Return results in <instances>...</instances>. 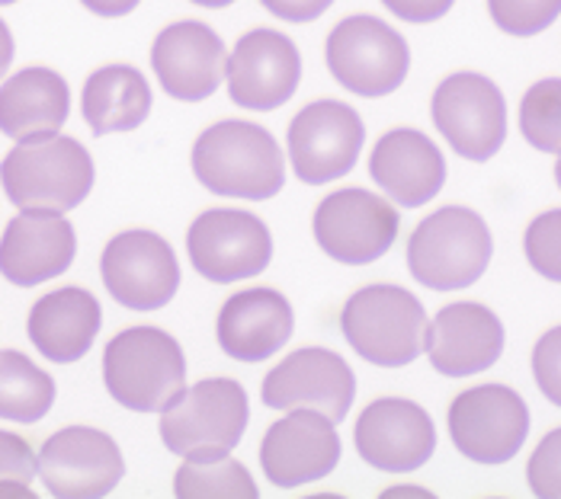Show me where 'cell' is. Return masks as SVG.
<instances>
[{"mask_svg":"<svg viewBox=\"0 0 561 499\" xmlns=\"http://www.w3.org/2000/svg\"><path fill=\"white\" fill-rule=\"evenodd\" d=\"M193 173L213 196L263 202L286 186V161L263 125L225 119L193 144Z\"/></svg>","mask_w":561,"mask_h":499,"instance_id":"1","label":"cell"},{"mask_svg":"<svg viewBox=\"0 0 561 499\" xmlns=\"http://www.w3.org/2000/svg\"><path fill=\"white\" fill-rule=\"evenodd\" d=\"M93 161L87 148L71 135H43L16 141L0 161V186L20 211H71L93 189Z\"/></svg>","mask_w":561,"mask_h":499,"instance_id":"2","label":"cell"},{"mask_svg":"<svg viewBox=\"0 0 561 499\" xmlns=\"http://www.w3.org/2000/svg\"><path fill=\"white\" fill-rule=\"evenodd\" d=\"M103 384L110 397L135 414H161L186 391V359L161 327L116 333L103 352Z\"/></svg>","mask_w":561,"mask_h":499,"instance_id":"3","label":"cell"},{"mask_svg":"<svg viewBox=\"0 0 561 499\" xmlns=\"http://www.w3.org/2000/svg\"><path fill=\"white\" fill-rule=\"evenodd\" d=\"M494 241L484 218L462 206L427 214L408 241V269L431 291H462L476 286L491 266Z\"/></svg>","mask_w":561,"mask_h":499,"instance_id":"4","label":"cell"},{"mask_svg":"<svg viewBox=\"0 0 561 499\" xmlns=\"http://www.w3.org/2000/svg\"><path fill=\"white\" fill-rule=\"evenodd\" d=\"M427 311L408 289L366 286L341 311V330L350 349L379 369L411 365L424 352Z\"/></svg>","mask_w":561,"mask_h":499,"instance_id":"5","label":"cell"},{"mask_svg":"<svg viewBox=\"0 0 561 499\" xmlns=\"http://www.w3.org/2000/svg\"><path fill=\"white\" fill-rule=\"evenodd\" d=\"M248 394L231 378H206L161 410V442L180 457L231 455L248 432Z\"/></svg>","mask_w":561,"mask_h":499,"instance_id":"6","label":"cell"},{"mask_svg":"<svg viewBox=\"0 0 561 499\" xmlns=\"http://www.w3.org/2000/svg\"><path fill=\"white\" fill-rule=\"evenodd\" d=\"M324 61L331 78L344 90L379 100L394 93L411 71V48L379 16H346L324 45Z\"/></svg>","mask_w":561,"mask_h":499,"instance_id":"7","label":"cell"},{"mask_svg":"<svg viewBox=\"0 0 561 499\" xmlns=\"http://www.w3.org/2000/svg\"><path fill=\"white\" fill-rule=\"evenodd\" d=\"M431 116L446 144L472 164L491 161L504 148L507 103L497 83L484 74L462 71L446 78L433 93Z\"/></svg>","mask_w":561,"mask_h":499,"instance_id":"8","label":"cell"},{"mask_svg":"<svg viewBox=\"0 0 561 499\" xmlns=\"http://www.w3.org/2000/svg\"><path fill=\"white\" fill-rule=\"evenodd\" d=\"M186 253L203 279L231 286L241 279H254L270 266L273 237L270 228L251 211L209 208L190 224Z\"/></svg>","mask_w":561,"mask_h":499,"instance_id":"9","label":"cell"},{"mask_svg":"<svg viewBox=\"0 0 561 499\" xmlns=\"http://www.w3.org/2000/svg\"><path fill=\"white\" fill-rule=\"evenodd\" d=\"M314 241L341 266H369L398 241L401 214L369 189H337L314 208Z\"/></svg>","mask_w":561,"mask_h":499,"instance_id":"10","label":"cell"},{"mask_svg":"<svg viewBox=\"0 0 561 499\" xmlns=\"http://www.w3.org/2000/svg\"><path fill=\"white\" fill-rule=\"evenodd\" d=\"M366 128L353 106L341 100L308 103L289 123L286 148L296 176L308 186H324L346 176L363 151Z\"/></svg>","mask_w":561,"mask_h":499,"instance_id":"11","label":"cell"},{"mask_svg":"<svg viewBox=\"0 0 561 499\" xmlns=\"http://www.w3.org/2000/svg\"><path fill=\"white\" fill-rule=\"evenodd\" d=\"M449 436L459 455L476 464H507L529 436V410L517 391L481 384L449 404Z\"/></svg>","mask_w":561,"mask_h":499,"instance_id":"12","label":"cell"},{"mask_svg":"<svg viewBox=\"0 0 561 499\" xmlns=\"http://www.w3.org/2000/svg\"><path fill=\"white\" fill-rule=\"evenodd\" d=\"M39 480L51 497L96 499L113 494L126 474L119 445L90 426H68L45 439L36 452Z\"/></svg>","mask_w":561,"mask_h":499,"instance_id":"13","label":"cell"},{"mask_svg":"<svg viewBox=\"0 0 561 499\" xmlns=\"http://www.w3.org/2000/svg\"><path fill=\"white\" fill-rule=\"evenodd\" d=\"M103 286L129 311H161L180 289L173 247L154 231H123L100 256Z\"/></svg>","mask_w":561,"mask_h":499,"instance_id":"14","label":"cell"},{"mask_svg":"<svg viewBox=\"0 0 561 499\" xmlns=\"http://www.w3.org/2000/svg\"><path fill=\"white\" fill-rule=\"evenodd\" d=\"M302 81V55L296 42L276 30L244 33L225 65V83L234 106L273 113L293 100Z\"/></svg>","mask_w":561,"mask_h":499,"instance_id":"15","label":"cell"},{"mask_svg":"<svg viewBox=\"0 0 561 499\" xmlns=\"http://www.w3.org/2000/svg\"><path fill=\"white\" fill-rule=\"evenodd\" d=\"M263 404L270 410H318L341 422L356 401V374L334 349H299L263 378Z\"/></svg>","mask_w":561,"mask_h":499,"instance_id":"16","label":"cell"},{"mask_svg":"<svg viewBox=\"0 0 561 499\" xmlns=\"http://www.w3.org/2000/svg\"><path fill=\"white\" fill-rule=\"evenodd\" d=\"M341 461L337 422L318 410H286L260 445V467L279 490H296L328 477Z\"/></svg>","mask_w":561,"mask_h":499,"instance_id":"17","label":"cell"},{"mask_svg":"<svg viewBox=\"0 0 561 499\" xmlns=\"http://www.w3.org/2000/svg\"><path fill=\"white\" fill-rule=\"evenodd\" d=\"M353 442L369 467L386 474H411L421 471L436 452V426L421 404L382 397L359 414Z\"/></svg>","mask_w":561,"mask_h":499,"instance_id":"18","label":"cell"},{"mask_svg":"<svg viewBox=\"0 0 561 499\" xmlns=\"http://www.w3.org/2000/svg\"><path fill=\"white\" fill-rule=\"evenodd\" d=\"M228 51L213 26L180 20L158 33L151 45V71L161 90L180 103L209 100L225 81Z\"/></svg>","mask_w":561,"mask_h":499,"instance_id":"19","label":"cell"},{"mask_svg":"<svg viewBox=\"0 0 561 499\" xmlns=\"http://www.w3.org/2000/svg\"><path fill=\"white\" fill-rule=\"evenodd\" d=\"M78 234L61 211H20L0 237V276L16 289H33L68 272Z\"/></svg>","mask_w":561,"mask_h":499,"instance_id":"20","label":"cell"},{"mask_svg":"<svg viewBox=\"0 0 561 499\" xmlns=\"http://www.w3.org/2000/svg\"><path fill=\"white\" fill-rule=\"evenodd\" d=\"M424 352L433 372L446 378L488 372L504 352V324L491 307L478 301L449 304L427 324Z\"/></svg>","mask_w":561,"mask_h":499,"instance_id":"21","label":"cell"},{"mask_svg":"<svg viewBox=\"0 0 561 499\" xmlns=\"http://www.w3.org/2000/svg\"><path fill=\"white\" fill-rule=\"evenodd\" d=\"M296 330L293 304L283 291L248 289L231 294L216 321V339L225 356L238 362H266Z\"/></svg>","mask_w":561,"mask_h":499,"instance_id":"22","label":"cell"},{"mask_svg":"<svg viewBox=\"0 0 561 499\" xmlns=\"http://www.w3.org/2000/svg\"><path fill=\"white\" fill-rule=\"evenodd\" d=\"M369 176L401 208H421L446 183V161L424 131L394 128L369 154Z\"/></svg>","mask_w":561,"mask_h":499,"instance_id":"23","label":"cell"},{"mask_svg":"<svg viewBox=\"0 0 561 499\" xmlns=\"http://www.w3.org/2000/svg\"><path fill=\"white\" fill-rule=\"evenodd\" d=\"M100 327H103L100 301L78 286L43 294L26 321L33 346L55 365H71L84 359Z\"/></svg>","mask_w":561,"mask_h":499,"instance_id":"24","label":"cell"},{"mask_svg":"<svg viewBox=\"0 0 561 499\" xmlns=\"http://www.w3.org/2000/svg\"><path fill=\"white\" fill-rule=\"evenodd\" d=\"M71 113V90L51 68H23L0 83V131L30 141L61 131Z\"/></svg>","mask_w":561,"mask_h":499,"instance_id":"25","label":"cell"},{"mask_svg":"<svg viewBox=\"0 0 561 499\" xmlns=\"http://www.w3.org/2000/svg\"><path fill=\"white\" fill-rule=\"evenodd\" d=\"M81 113L96 138L135 131L151 116V86L131 65H106L87 78Z\"/></svg>","mask_w":561,"mask_h":499,"instance_id":"26","label":"cell"},{"mask_svg":"<svg viewBox=\"0 0 561 499\" xmlns=\"http://www.w3.org/2000/svg\"><path fill=\"white\" fill-rule=\"evenodd\" d=\"M55 404V381L30 356L0 349V419L39 422Z\"/></svg>","mask_w":561,"mask_h":499,"instance_id":"27","label":"cell"},{"mask_svg":"<svg viewBox=\"0 0 561 499\" xmlns=\"http://www.w3.org/2000/svg\"><path fill=\"white\" fill-rule=\"evenodd\" d=\"M173 494L180 499L196 497H231L254 499L260 497L257 480L251 471L231 455L213 457H183V464L173 474Z\"/></svg>","mask_w":561,"mask_h":499,"instance_id":"28","label":"cell"},{"mask_svg":"<svg viewBox=\"0 0 561 499\" xmlns=\"http://www.w3.org/2000/svg\"><path fill=\"white\" fill-rule=\"evenodd\" d=\"M519 131L542 151L561 158V78L533 83L519 103Z\"/></svg>","mask_w":561,"mask_h":499,"instance_id":"29","label":"cell"},{"mask_svg":"<svg viewBox=\"0 0 561 499\" xmlns=\"http://www.w3.org/2000/svg\"><path fill=\"white\" fill-rule=\"evenodd\" d=\"M494 26L514 39L546 33L561 16V0H488Z\"/></svg>","mask_w":561,"mask_h":499,"instance_id":"30","label":"cell"},{"mask_svg":"<svg viewBox=\"0 0 561 499\" xmlns=\"http://www.w3.org/2000/svg\"><path fill=\"white\" fill-rule=\"evenodd\" d=\"M523 253L542 279L561 286V208L529 221L523 234Z\"/></svg>","mask_w":561,"mask_h":499,"instance_id":"31","label":"cell"},{"mask_svg":"<svg viewBox=\"0 0 561 499\" xmlns=\"http://www.w3.org/2000/svg\"><path fill=\"white\" fill-rule=\"evenodd\" d=\"M526 480L536 497H561V429L549 432L526 464Z\"/></svg>","mask_w":561,"mask_h":499,"instance_id":"32","label":"cell"},{"mask_svg":"<svg viewBox=\"0 0 561 499\" xmlns=\"http://www.w3.org/2000/svg\"><path fill=\"white\" fill-rule=\"evenodd\" d=\"M533 378L546 401L561 407V327L549 330L533 349Z\"/></svg>","mask_w":561,"mask_h":499,"instance_id":"33","label":"cell"},{"mask_svg":"<svg viewBox=\"0 0 561 499\" xmlns=\"http://www.w3.org/2000/svg\"><path fill=\"white\" fill-rule=\"evenodd\" d=\"M36 477H39V457L33 452V445L23 436L0 429V484L3 480L33 484Z\"/></svg>","mask_w":561,"mask_h":499,"instance_id":"34","label":"cell"},{"mask_svg":"<svg viewBox=\"0 0 561 499\" xmlns=\"http://www.w3.org/2000/svg\"><path fill=\"white\" fill-rule=\"evenodd\" d=\"M382 7L389 10L391 16L421 26V23H436V20H443V16L456 7V0H382Z\"/></svg>","mask_w":561,"mask_h":499,"instance_id":"35","label":"cell"},{"mask_svg":"<svg viewBox=\"0 0 561 499\" xmlns=\"http://www.w3.org/2000/svg\"><path fill=\"white\" fill-rule=\"evenodd\" d=\"M260 3L276 20H286V23H311V20L324 16L334 0H260Z\"/></svg>","mask_w":561,"mask_h":499,"instance_id":"36","label":"cell"},{"mask_svg":"<svg viewBox=\"0 0 561 499\" xmlns=\"http://www.w3.org/2000/svg\"><path fill=\"white\" fill-rule=\"evenodd\" d=\"M84 10H90L93 16H103V20H119V16H129L131 10H138L141 0H81Z\"/></svg>","mask_w":561,"mask_h":499,"instance_id":"37","label":"cell"},{"mask_svg":"<svg viewBox=\"0 0 561 499\" xmlns=\"http://www.w3.org/2000/svg\"><path fill=\"white\" fill-rule=\"evenodd\" d=\"M13 65V36H10V26L0 20V78L10 71Z\"/></svg>","mask_w":561,"mask_h":499,"instance_id":"38","label":"cell"},{"mask_svg":"<svg viewBox=\"0 0 561 499\" xmlns=\"http://www.w3.org/2000/svg\"><path fill=\"white\" fill-rule=\"evenodd\" d=\"M386 499H394V497H433L431 490H424V487H389L386 494H382Z\"/></svg>","mask_w":561,"mask_h":499,"instance_id":"39","label":"cell"},{"mask_svg":"<svg viewBox=\"0 0 561 499\" xmlns=\"http://www.w3.org/2000/svg\"><path fill=\"white\" fill-rule=\"evenodd\" d=\"M190 3H196V7H203V10H225V7H231L234 0H190Z\"/></svg>","mask_w":561,"mask_h":499,"instance_id":"40","label":"cell"},{"mask_svg":"<svg viewBox=\"0 0 561 499\" xmlns=\"http://www.w3.org/2000/svg\"><path fill=\"white\" fill-rule=\"evenodd\" d=\"M556 183H559V189H561V158H559V164H556Z\"/></svg>","mask_w":561,"mask_h":499,"instance_id":"41","label":"cell"},{"mask_svg":"<svg viewBox=\"0 0 561 499\" xmlns=\"http://www.w3.org/2000/svg\"><path fill=\"white\" fill-rule=\"evenodd\" d=\"M10 3H16V0H0V7H10Z\"/></svg>","mask_w":561,"mask_h":499,"instance_id":"42","label":"cell"}]
</instances>
